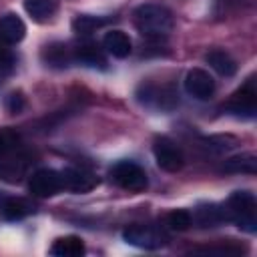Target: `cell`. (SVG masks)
<instances>
[{
    "instance_id": "obj_27",
    "label": "cell",
    "mask_w": 257,
    "mask_h": 257,
    "mask_svg": "<svg viewBox=\"0 0 257 257\" xmlns=\"http://www.w3.org/2000/svg\"><path fill=\"white\" fill-rule=\"evenodd\" d=\"M22 169H16V163H0V179H8V181H18Z\"/></svg>"
},
{
    "instance_id": "obj_10",
    "label": "cell",
    "mask_w": 257,
    "mask_h": 257,
    "mask_svg": "<svg viewBox=\"0 0 257 257\" xmlns=\"http://www.w3.org/2000/svg\"><path fill=\"white\" fill-rule=\"evenodd\" d=\"M60 177H62V189L72 193H88L98 185V179L82 169H64L60 171Z\"/></svg>"
},
{
    "instance_id": "obj_15",
    "label": "cell",
    "mask_w": 257,
    "mask_h": 257,
    "mask_svg": "<svg viewBox=\"0 0 257 257\" xmlns=\"http://www.w3.org/2000/svg\"><path fill=\"white\" fill-rule=\"evenodd\" d=\"M40 58H42V62L46 66H52V68H66L72 62V54L68 52L66 44H62V42L46 44L42 48V52H40Z\"/></svg>"
},
{
    "instance_id": "obj_7",
    "label": "cell",
    "mask_w": 257,
    "mask_h": 257,
    "mask_svg": "<svg viewBox=\"0 0 257 257\" xmlns=\"http://www.w3.org/2000/svg\"><path fill=\"white\" fill-rule=\"evenodd\" d=\"M28 191L32 197L38 199H48L54 197L58 191H62V177L60 171L54 169H38L30 175L28 179Z\"/></svg>"
},
{
    "instance_id": "obj_1",
    "label": "cell",
    "mask_w": 257,
    "mask_h": 257,
    "mask_svg": "<svg viewBox=\"0 0 257 257\" xmlns=\"http://www.w3.org/2000/svg\"><path fill=\"white\" fill-rule=\"evenodd\" d=\"M135 28L149 40H163L175 26L173 12L161 4H141L133 12Z\"/></svg>"
},
{
    "instance_id": "obj_8",
    "label": "cell",
    "mask_w": 257,
    "mask_h": 257,
    "mask_svg": "<svg viewBox=\"0 0 257 257\" xmlns=\"http://www.w3.org/2000/svg\"><path fill=\"white\" fill-rule=\"evenodd\" d=\"M139 100L143 104L161 108V110H173L179 104V96L171 86H153V84H143L139 88Z\"/></svg>"
},
{
    "instance_id": "obj_3",
    "label": "cell",
    "mask_w": 257,
    "mask_h": 257,
    "mask_svg": "<svg viewBox=\"0 0 257 257\" xmlns=\"http://www.w3.org/2000/svg\"><path fill=\"white\" fill-rule=\"evenodd\" d=\"M110 179L124 191L141 193L149 187V177L145 169L133 161H120L110 169Z\"/></svg>"
},
{
    "instance_id": "obj_23",
    "label": "cell",
    "mask_w": 257,
    "mask_h": 257,
    "mask_svg": "<svg viewBox=\"0 0 257 257\" xmlns=\"http://www.w3.org/2000/svg\"><path fill=\"white\" fill-rule=\"evenodd\" d=\"M167 225L173 231H187L193 225V217L187 209H175L167 215Z\"/></svg>"
},
{
    "instance_id": "obj_2",
    "label": "cell",
    "mask_w": 257,
    "mask_h": 257,
    "mask_svg": "<svg viewBox=\"0 0 257 257\" xmlns=\"http://www.w3.org/2000/svg\"><path fill=\"white\" fill-rule=\"evenodd\" d=\"M229 221H233L241 231L255 233L257 231V201L251 191H235L223 205Z\"/></svg>"
},
{
    "instance_id": "obj_11",
    "label": "cell",
    "mask_w": 257,
    "mask_h": 257,
    "mask_svg": "<svg viewBox=\"0 0 257 257\" xmlns=\"http://www.w3.org/2000/svg\"><path fill=\"white\" fill-rule=\"evenodd\" d=\"M24 36H26V24L22 22L18 14L8 12L0 16V42L12 46V44L22 42Z\"/></svg>"
},
{
    "instance_id": "obj_26",
    "label": "cell",
    "mask_w": 257,
    "mask_h": 257,
    "mask_svg": "<svg viewBox=\"0 0 257 257\" xmlns=\"http://www.w3.org/2000/svg\"><path fill=\"white\" fill-rule=\"evenodd\" d=\"M4 106H6V110H8L10 114H18V112H22V110H24V106H26L24 92H22V90H12V92L6 96Z\"/></svg>"
},
{
    "instance_id": "obj_5",
    "label": "cell",
    "mask_w": 257,
    "mask_h": 257,
    "mask_svg": "<svg viewBox=\"0 0 257 257\" xmlns=\"http://www.w3.org/2000/svg\"><path fill=\"white\" fill-rule=\"evenodd\" d=\"M153 155L159 165V169L167 173H179L185 165V155L181 147L171 141L169 137H155L153 141Z\"/></svg>"
},
{
    "instance_id": "obj_13",
    "label": "cell",
    "mask_w": 257,
    "mask_h": 257,
    "mask_svg": "<svg viewBox=\"0 0 257 257\" xmlns=\"http://www.w3.org/2000/svg\"><path fill=\"white\" fill-rule=\"evenodd\" d=\"M102 46L114 58H126L131 54V50H133L131 38L122 30H108L104 34V38H102Z\"/></svg>"
},
{
    "instance_id": "obj_6",
    "label": "cell",
    "mask_w": 257,
    "mask_h": 257,
    "mask_svg": "<svg viewBox=\"0 0 257 257\" xmlns=\"http://www.w3.org/2000/svg\"><path fill=\"white\" fill-rule=\"evenodd\" d=\"M225 110L241 116V118H255L257 114V90L253 78H249L237 92L231 94V98L225 104Z\"/></svg>"
},
{
    "instance_id": "obj_4",
    "label": "cell",
    "mask_w": 257,
    "mask_h": 257,
    "mask_svg": "<svg viewBox=\"0 0 257 257\" xmlns=\"http://www.w3.org/2000/svg\"><path fill=\"white\" fill-rule=\"evenodd\" d=\"M122 239L128 243V245H135L139 249H147V251H153V249H161L169 243V237L165 231L161 229H155V227H149V225H128L124 231H122Z\"/></svg>"
},
{
    "instance_id": "obj_17",
    "label": "cell",
    "mask_w": 257,
    "mask_h": 257,
    "mask_svg": "<svg viewBox=\"0 0 257 257\" xmlns=\"http://www.w3.org/2000/svg\"><path fill=\"white\" fill-rule=\"evenodd\" d=\"M84 251H86L84 241L76 235L60 237L50 247V253L56 255V257H80V255H84Z\"/></svg>"
},
{
    "instance_id": "obj_22",
    "label": "cell",
    "mask_w": 257,
    "mask_h": 257,
    "mask_svg": "<svg viewBox=\"0 0 257 257\" xmlns=\"http://www.w3.org/2000/svg\"><path fill=\"white\" fill-rule=\"evenodd\" d=\"M237 145H239V141L233 135H215V137L203 139V147L211 153H227Z\"/></svg>"
},
{
    "instance_id": "obj_16",
    "label": "cell",
    "mask_w": 257,
    "mask_h": 257,
    "mask_svg": "<svg viewBox=\"0 0 257 257\" xmlns=\"http://www.w3.org/2000/svg\"><path fill=\"white\" fill-rule=\"evenodd\" d=\"M221 171L225 173H235V175H255L257 173V157L253 153H241L235 157H229Z\"/></svg>"
},
{
    "instance_id": "obj_20",
    "label": "cell",
    "mask_w": 257,
    "mask_h": 257,
    "mask_svg": "<svg viewBox=\"0 0 257 257\" xmlns=\"http://www.w3.org/2000/svg\"><path fill=\"white\" fill-rule=\"evenodd\" d=\"M24 10L32 20L48 22L56 12V4L54 0H24Z\"/></svg>"
},
{
    "instance_id": "obj_14",
    "label": "cell",
    "mask_w": 257,
    "mask_h": 257,
    "mask_svg": "<svg viewBox=\"0 0 257 257\" xmlns=\"http://www.w3.org/2000/svg\"><path fill=\"white\" fill-rule=\"evenodd\" d=\"M72 60L82 66H88V68H106V58H104L102 50L92 42L78 44L72 52Z\"/></svg>"
},
{
    "instance_id": "obj_24",
    "label": "cell",
    "mask_w": 257,
    "mask_h": 257,
    "mask_svg": "<svg viewBox=\"0 0 257 257\" xmlns=\"http://www.w3.org/2000/svg\"><path fill=\"white\" fill-rule=\"evenodd\" d=\"M253 4V0H215V14L217 16H227V14H235L239 10H245Z\"/></svg>"
},
{
    "instance_id": "obj_18",
    "label": "cell",
    "mask_w": 257,
    "mask_h": 257,
    "mask_svg": "<svg viewBox=\"0 0 257 257\" xmlns=\"http://www.w3.org/2000/svg\"><path fill=\"white\" fill-rule=\"evenodd\" d=\"M205 60H207V64H209L217 74H221V76H233V74L237 72V62L233 60V56H231L229 52H225V50H221V48H215V50L207 52Z\"/></svg>"
},
{
    "instance_id": "obj_9",
    "label": "cell",
    "mask_w": 257,
    "mask_h": 257,
    "mask_svg": "<svg viewBox=\"0 0 257 257\" xmlns=\"http://www.w3.org/2000/svg\"><path fill=\"white\" fill-rule=\"evenodd\" d=\"M185 90L197 100H209L215 94V80L203 68H191L185 76Z\"/></svg>"
},
{
    "instance_id": "obj_28",
    "label": "cell",
    "mask_w": 257,
    "mask_h": 257,
    "mask_svg": "<svg viewBox=\"0 0 257 257\" xmlns=\"http://www.w3.org/2000/svg\"><path fill=\"white\" fill-rule=\"evenodd\" d=\"M12 64H14L12 52L0 44V72H10L12 70Z\"/></svg>"
},
{
    "instance_id": "obj_19",
    "label": "cell",
    "mask_w": 257,
    "mask_h": 257,
    "mask_svg": "<svg viewBox=\"0 0 257 257\" xmlns=\"http://www.w3.org/2000/svg\"><path fill=\"white\" fill-rule=\"evenodd\" d=\"M30 213H34V205L26 199H20V197H10L2 203V215L8 219V221H20L24 217H28Z\"/></svg>"
},
{
    "instance_id": "obj_21",
    "label": "cell",
    "mask_w": 257,
    "mask_h": 257,
    "mask_svg": "<svg viewBox=\"0 0 257 257\" xmlns=\"http://www.w3.org/2000/svg\"><path fill=\"white\" fill-rule=\"evenodd\" d=\"M106 20L100 16H90V14H78L72 20V32H76L78 36H90L92 32H96L100 26H104Z\"/></svg>"
},
{
    "instance_id": "obj_25",
    "label": "cell",
    "mask_w": 257,
    "mask_h": 257,
    "mask_svg": "<svg viewBox=\"0 0 257 257\" xmlns=\"http://www.w3.org/2000/svg\"><path fill=\"white\" fill-rule=\"evenodd\" d=\"M20 143V137L16 131L12 128H0V157L8 155L10 151H14Z\"/></svg>"
},
{
    "instance_id": "obj_12",
    "label": "cell",
    "mask_w": 257,
    "mask_h": 257,
    "mask_svg": "<svg viewBox=\"0 0 257 257\" xmlns=\"http://www.w3.org/2000/svg\"><path fill=\"white\" fill-rule=\"evenodd\" d=\"M191 217H193V223H197L203 229H207V227H219L221 223L229 221L225 207L223 205H217V203L199 205L195 209V215H191Z\"/></svg>"
}]
</instances>
